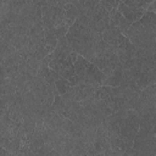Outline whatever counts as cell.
Instances as JSON below:
<instances>
[{"label": "cell", "mask_w": 156, "mask_h": 156, "mask_svg": "<svg viewBox=\"0 0 156 156\" xmlns=\"http://www.w3.org/2000/svg\"><path fill=\"white\" fill-rule=\"evenodd\" d=\"M89 62H90V61H89L88 58L83 57V56L79 55V54H78V56L76 57V60H73L74 68H76V74L80 78V80H82V78H83V76H84V73H85V71H87V68H88Z\"/></svg>", "instance_id": "7"}, {"label": "cell", "mask_w": 156, "mask_h": 156, "mask_svg": "<svg viewBox=\"0 0 156 156\" xmlns=\"http://www.w3.org/2000/svg\"><path fill=\"white\" fill-rule=\"evenodd\" d=\"M152 1H154V0H135V7L139 9L140 11L145 12V11L149 9V6H150V4H151Z\"/></svg>", "instance_id": "13"}, {"label": "cell", "mask_w": 156, "mask_h": 156, "mask_svg": "<svg viewBox=\"0 0 156 156\" xmlns=\"http://www.w3.org/2000/svg\"><path fill=\"white\" fill-rule=\"evenodd\" d=\"M68 29H69V26L66 24V23H62V24H58L57 27H55V28H54V32H55L56 37L60 39V38H62V37H66Z\"/></svg>", "instance_id": "11"}, {"label": "cell", "mask_w": 156, "mask_h": 156, "mask_svg": "<svg viewBox=\"0 0 156 156\" xmlns=\"http://www.w3.org/2000/svg\"><path fill=\"white\" fill-rule=\"evenodd\" d=\"M52 52H54V57H67L73 52V49L69 41L67 40V38L62 37L58 39V43Z\"/></svg>", "instance_id": "5"}, {"label": "cell", "mask_w": 156, "mask_h": 156, "mask_svg": "<svg viewBox=\"0 0 156 156\" xmlns=\"http://www.w3.org/2000/svg\"><path fill=\"white\" fill-rule=\"evenodd\" d=\"M107 76L93 62H89L88 68L82 78V83L87 84H95V85H102L104 82L106 80Z\"/></svg>", "instance_id": "2"}, {"label": "cell", "mask_w": 156, "mask_h": 156, "mask_svg": "<svg viewBox=\"0 0 156 156\" xmlns=\"http://www.w3.org/2000/svg\"><path fill=\"white\" fill-rule=\"evenodd\" d=\"M117 10L130 22V23H133V22H135V21H138V20H140L141 18V16L144 15V12L143 11H140L139 9H136V7H130V6H127L123 1H121L119 2V5H118V7H117Z\"/></svg>", "instance_id": "4"}, {"label": "cell", "mask_w": 156, "mask_h": 156, "mask_svg": "<svg viewBox=\"0 0 156 156\" xmlns=\"http://www.w3.org/2000/svg\"><path fill=\"white\" fill-rule=\"evenodd\" d=\"M49 67L51 69L56 71L57 73H60L61 77L65 78V79H69L71 77H73L76 74L74 63H73L71 56H67V57H54L49 62Z\"/></svg>", "instance_id": "1"}, {"label": "cell", "mask_w": 156, "mask_h": 156, "mask_svg": "<svg viewBox=\"0 0 156 156\" xmlns=\"http://www.w3.org/2000/svg\"><path fill=\"white\" fill-rule=\"evenodd\" d=\"M79 1H80L82 6H83V9L85 11L93 10V9H95L100 4V0H79Z\"/></svg>", "instance_id": "12"}, {"label": "cell", "mask_w": 156, "mask_h": 156, "mask_svg": "<svg viewBox=\"0 0 156 156\" xmlns=\"http://www.w3.org/2000/svg\"><path fill=\"white\" fill-rule=\"evenodd\" d=\"M55 85H56V90H57V93L60 95L66 94L68 91V89L72 87L71 83H69V80L68 79H65V78H61V79L56 80L55 82Z\"/></svg>", "instance_id": "9"}, {"label": "cell", "mask_w": 156, "mask_h": 156, "mask_svg": "<svg viewBox=\"0 0 156 156\" xmlns=\"http://www.w3.org/2000/svg\"><path fill=\"white\" fill-rule=\"evenodd\" d=\"M147 10H151V11H154V12L156 13V0H154V1L150 4V6H149Z\"/></svg>", "instance_id": "14"}, {"label": "cell", "mask_w": 156, "mask_h": 156, "mask_svg": "<svg viewBox=\"0 0 156 156\" xmlns=\"http://www.w3.org/2000/svg\"><path fill=\"white\" fill-rule=\"evenodd\" d=\"M102 39L108 43L110 45L115 46V48H118L126 39L127 37L119 30V28L117 26H115L111 21H110V24L106 27V29L102 32Z\"/></svg>", "instance_id": "3"}, {"label": "cell", "mask_w": 156, "mask_h": 156, "mask_svg": "<svg viewBox=\"0 0 156 156\" xmlns=\"http://www.w3.org/2000/svg\"><path fill=\"white\" fill-rule=\"evenodd\" d=\"M121 1H122V0H100V2L102 4V6H104L108 12H111L112 10H116V9L118 7V5H119Z\"/></svg>", "instance_id": "10"}, {"label": "cell", "mask_w": 156, "mask_h": 156, "mask_svg": "<svg viewBox=\"0 0 156 156\" xmlns=\"http://www.w3.org/2000/svg\"><path fill=\"white\" fill-rule=\"evenodd\" d=\"M44 37H45V41L48 45L52 46V48H56L57 43H58V38L56 37L55 32H54V28L51 29H45L44 30Z\"/></svg>", "instance_id": "8"}, {"label": "cell", "mask_w": 156, "mask_h": 156, "mask_svg": "<svg viewBox=\"0 0 156 156\" xmlns=\"http://www.w3.org/2000/svg\"><path fill=\"white\" fill-rule=\"evenodd\" d=\"M58 1H60V0H48V2H49L50 5H52V6L57 5V4H58Z\"/></svg>", "instance_id": "15"}, {"label": "cell", "mask_w": 156, "mask_h": 156, "mask_svg": "<svg viewBox=\"0 0 156 156\" xmlns=\"http://www.w3.org/2000/svg\"><path fill=\"white\" fill-rule=\"evenodd\" d=\"M79 15H80V11H79L72 2H68V4L65 6V17H66L65 22H66L69 27L76 22V20L79 17Z\"/></svg>", "instance_id": "6"}]
</instances>
